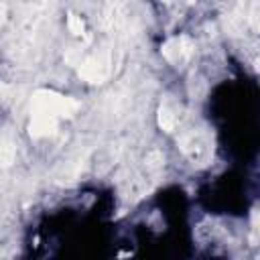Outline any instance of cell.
I'll use <instances>...</instances> for the list:
<instances>
[{
	"instance_id": "cell-8",
	"label": "cell",
	"mask_w": 260,
	"mask_h": 260,
	"mask_svg": "<svg viewBox=\"0 0 260 260\" xmlns=\"http://www.w3.org/2000/svg\"><path fill=\"white\" fill-rule=\"evenodd\" d=\"M4 16H6V6H4V4H0V26L4 24Z\"/></svg>"
},
{
	"instance_id": "cell-3",
	"label": "cell",
	"mask_w": 260,
	"mask_h": 260,
	"mask_svg": "<svg viewBox=\"0 0 260 260\" xmlns=\"http://www.w3.org/2000/svg\"><path fill=\"white\" fill-rule=\"evenodd\" d=\"M112 53L110 51H100V53H91L85 59L79 61V75L89 81V83H102L110 77L112 73Z\"/></svg>"
},
{
	"instance_id": "cell-7",
	"label": "cell",
	"mask_w": 260,
	"mask_h": 260,
	"mask_svg": "<svg viewBox=\"0 0 260 260\" xmlns=\"http://www.w3.org/2000/svg\"><path fill=\"white\" fill-rule=\"evenodd\" d=\"M67 26H69V30H71L75 37H81V35L85 32V22H83V18L77 16V14H69V16H67Z\"/></svg>"
},
{
	"instance_id": "cell-4",
	"label": "cell",
	"mask_w": 260,
	"mask_h": 260,
	"mask_svg": "<svg viewBox=\"0 0 260 260\" xmlns=\"http://www.w3.org/2000/svg\"><path fill=\"white\" fill-rule=\"evenodd\" d=\"M193 49H195V47H193V41H191L187 35H179V37H171L169 41H165L162 47H160V53H162V57H165L171 65L183 67V65L191 59Z\"/></svg>"
},
{
	"instance_id": "cell-1",
	"label": "cell",
	"mask_w": 260,
	"mask_h": 260,
	"mask_svg": "<svg viewBox=\"0 0 260 260\" xmlns=\"http://www.w3.org/2000/svg\"><path fill=\"white\" fill-rule=\"evenodd\" d=\"M79 110V102L67 95H61L51 89L35 91L30 100V124L28 132L32 138H45L55 134L59 120L71 118Z\"/></svg>"
},
{
	"instance_id": "cell-6",
	"label": "cell",
	"mask_w": 260,
	"mask_h": 260,
	"mask_svg": "<svg viewBox=\"0 0 260 260\" xmlns=\"http://www.w3.org/2000/svg\"><path fill=\"white\" fill-rule=\"evenodd\" d=\"M16 158V140L8 128H0V167L6 169Z\"/></svg>"
},
{
	"instance_id": "cell-2",
	"label": "cell",
	"mask_w": 260,
	"mask_h": 260,
	"mask_svg": "<svg viewBox=\"0 0 260 260\" xmlns=\"http://www.w3.org/2000/svg\"><path fill=\"white\" fill-rule=\"evenodd\" d=\"M179 148L195 167H205L213 158V140L201 128H187L177 138Z\"/></svg>"
},
{
	"instance_id": "cell-5",
	"label": "cell",
	"mask_w": 260,
	"mask_h": 260,
	"mask_svg": "<svg viewBox=\"0 0 260 260\" xmlns=\"http://www.w3.org/2000/svg\"><path fill=\"white\" fill-rule=\"evenodd\" d=\"M156 120H158V126H160L165 132H177V130L183 126V120H185V114H183L181 104L175 102L171 95H167V98L160 102V106H158Z\"/></svg>"
}]
</instances>
